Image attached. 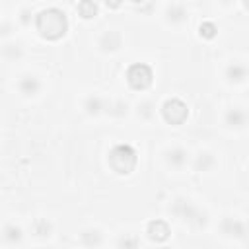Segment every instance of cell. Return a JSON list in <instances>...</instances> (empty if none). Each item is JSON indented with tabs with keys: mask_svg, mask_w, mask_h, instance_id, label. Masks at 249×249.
I'll list each match as a JSON object with an SVG mask.
<instances>
[{
	"mask_svg": "<svg viewBox=\"0 0 249 249\" xmlns=\"http://www.w3.org/2000/svg\"><path fill=\"white\" fill-rule=\"evenodd\" d=\"M35 30L39 31V35L43 39H47V41H59L68 31V18L59 8L41 10L35 16Z\"/></svg>",
	"mask_w": 249,
	"mask_h": 249,
	"instance_id": "1",
	"label": "cell"
},
{
	"mask_svg": "<svg viewBox=\"0 0 249 249\" xmlns=\"http://www.w3.org/2000/svg\"><path fill=\"white\" fill-rule=\"evenodd\" d=\"M107 162L117 175H131L139 164V156L131 144H117L109 150Z\"/></svg>",
	"mask_w": 249,
	"mask_h": 249,
	"instance_id": "2",
	"label": "cell"
},
{
	"mask_svg": "<svg viewBox=\"0 0 249 249\" xmlns=\"http://www.w3.org/2000/svg\"><path fill=\"white\" fill-rule=\"evenodd\" d=\"M124 76H127V84H129L133 90H137V92L148 90V88L152 86V82H154V70H152L148 64H144V62H135V64H131Z\"/></svg>",
	"mask_w": 249,
	"mask_h": 249,
	"instance_id": "3",
	"label": "cell"
},
{
	"mask_svg": "<svg viewBox=\"0 0 249 249\" xmlns=\"http://www.w3.org/2000/svg\"><path fill=\"white\" fill-rule=\"evenodd\" d=\"M162 117H164L166 123L173 124V127H179V124H183L187 121V117H189V107L179 97L166 99L164 105H162Z\"/></svg>",
	"mask_w": 249,
	"mask_h": 249,
	"instance_id": "4",
	"label": "cell"
},
{
	"mask_svg": "<svg viewBox=\"0 0 249 249\" xmlns=\"http://www.w3.org/2000/svg\"><path fill=\"white\" fill-rule=\"evenodd\" d=\"M173 212H175L181 220H185V222H189V224H193V226H197V228L206 226V214L201 212L197 206H193L189 201L177 199V201L173 202Z\"/></svg>",
	"mask_w": 249,
	"mask_h": 249,
	"instance_id": "5",
	"label": "cell"
},
{
	"mask_svg": "<svg viewBox=\"0 0 249 249\" xmlns=\"http://www.w3.org/2000/svg\"><path fill=\"white\" fill-rule=\"evenodd\" d=\"M146 233H148L150 241H154V243H164V241L171 235V230H170L168 222H164V220H152V222H148Z\"/></svg>",
	"mask_w": 249,
	"mask_h": 249,
	"instance_id": "6",
	"label": "cell"
},
{
	"mask_svg": "<svg viewBox=\"0 0 249 249\" xmlns=\"http://www.w3.org/2000/svg\"><path fill=\"white\" fill-rule=\"evenodd\" d=\"M222 232L230 237H247V224L235 220V218H224L222 220Z\"/></svg>",
	"mask_w": 249,
	"mask_h": 249,
	"instance_id": "7",
	"label": "cell"
},
{
	"mask_svg": "<svg viewBox=\"0 0 249 249\" xmlns=\"http://www.w3.org/2000/svg\"><path fill=\"white\" fill-rule=\"evenodd\" d=\"M99 47L103 51H117L121 47V33L119 31H107L99 39Z\"/></svg>",
	"mask_w": 249,
	"mask_h": 249,
	"instance_id": "8",
	"label": "cell"
},
{
	"mask_svg": "<svg viewBox=\"0 0 249 249\" xmlns=\"http://www.w3.org/2000/svg\"><path fill=\"white\" fill-rule=\"evenodd\" d=\"M78 16L82 20H93L97 16V4L93 0H80L78 4Z\"/></svg>",
	"mask_w": 249,
	"mask_h": 249,
	"instance_id": "9",
	"label": "cell"
},
{
	"mask_svg": "<svg viewBox=\"0 0 249 249\" xmlns=\"http://www.w3.org/2000/svg\"><path fill=\"white\" fill-rule=\"evenodd\" d=\"M20 92L24 95H35L39 92V80L35 76H26L20 80Z\"/></svg>",
	"mask_w": 249,
	"mask_h": 249,
	"instance_id": "10",
	"label": "cell"
},
{
	"mask_svg": "<svg viewBox=\"0 0 249 249\" xmlns=\"http://www.w3.org/2000/svg\"><path fill=\"white\" fill-rule=\"evenodd\" d=\"M226 76L230 82H243L247 78V68L241 64H230L226 70Z\"/></svg>",
	"mask_w": 249,
	"mask_h": 249,
	"instance_id": "11",
	"label": "cell"
},
{
	"mask_svg": "<svg viewBox=\"0 0 249 249\" xmlns=\"http://www.w3.org/2000/svg\"><path fill=\"white\" fill-rule=\"evenodd\" d=\"M226 123L230 124V127L239 129V127H243V124H245V113L239 111V109H230L226 113Z\"/></svg>",
	"mask_w": 249,
	"mask_h": 249,
	"instance_id": "12",
	"label": "cell"
},
{
	"mask_svg": "<svg viewBox=\"0 0 249 249\" xmlns=\"http://www.w3.org/2000/svg\"><path fill=\"white\" fill-rule=\"evenodd\" d=\"M168 162H170L173 168H181V166H185V162H187V152H185L183 148H173V150L168 154Z\"/></svg>",
	"mask_w": 249,
	"mask_h": 249,
	"instance_id": "13",
	"label": "cell"
},
{
	"mask_svg": "<svg viewBox=\"0 0 249 249\" xmlns=\"http://www.w3.org/2000/svg\"><path fill=\"white\" fill-rule=\"evenodd\" d=\"M168 20L173 22V24H179V22H185L187 20V12L183 6H170L168 12H166Z\"/></svg>",
	"mask_w": 249,
	"mask_h": 249,
	"instance_id": "14",
	"label": "cell"
},
{
	"mask_svg": "<svg viewBox=\"0 0 249 249\" xmlns=\"http://www.w3.org/2000/svg\"><path fill=\"white\" fill-rule=\"evenodd\" d=\"M199 35H201L202 39H214V37L218 35L216 24H212V22H202V24L199 26Z\"/></svg>",
	"mask_w": 249,
	"mask_h": 249,
	"instance_id": "15",
	"label": "cell"
},
{
	"mask_svg": "<svg viewBox=\"0 0 249 249\" xmlns=\"http://www.w3.org/2000/svg\"><path fill=\"white\" fill-rule=\"evenodd\" d=\"M214 166V158L210 156V154H201L199 158H197V162H195V168H197V171H206V170H210Z\"/></svg>",
	"mask_w": 249,
	"mask_h": 249,
	"instance_id": "16",
	"label": "cell"
},
{
	"mask_svg": "<svg viewBox=\"0 0 249 249\" xmlns=\"http://www.w3.org/2000/svg\"><path fill=\"white\" fill-rule=\"evenodd\" d=\"M101 109H103V101L99 99V97H88L86 99V111L90 113V115H97V113H101Z\"/></svg>",
	"mask_w": 249,
	"mask_h": 249,
	"instance_id": "17",
	"label": "cell"
},
{
	"mask_svg": "<svg viewBox=\"0 0 249 249\" xmlns=\"http://www.w3.org/2000/svg\"><path fill=\"white\" fill-rule=\"evenodd\" d=\"M22 239V230L20 228H16V226H6L4 228V241H8V243H14V241H20Z\"/></svg>",
	"mask_w": 249,
	"mask_h": 249,
	"instance_id": "18",
	"label": "cell"
},
{
	"mask_svg": "<svg viewBox=\"0 0 249 249\" xmlns=\"http://www.w3.org/2000/svg\"><path fill=\"white\" fill-rule=\"evenodd\" d=\"M82 241L86 245H99L101 243V233L97 230H88L82 233Z\"/></svg>",
	"mask_w": 249,
	"mask_h": 249,
	"instance_id": "19",
	"label": "cell"
},
{
	"mask_svg": "<svg viewBox=\"0 0 249 249\" xmlns=\"http://www.w3.org/2000/svg\"><path fill=\"white\" fill-rule=\"evenodd\" d=\"M35 233L37 235H49L51 233V224L47 220H37L35 222Z\"/></svg>",
	"mask_w": 249,
	"mask_h": 249,
	"instance_id": "20",
	"label": "cell"
},
{
	"mask_svg": "<svg viewBox=\"0 0 249 249\" xmlns=\"http://www.w3.org/2000/svg\"><path fill=\"white\" fill-rule=\"evenodd\" d=\"M121 4H123V0H105V6H107V8H111V10L121 8Z\"/></svg>",
	"mask_w": 249,
	"mask_h": 249,
	"instance_id": "21",
	"label": "cell"
},
{
	"mask_svg": "<svg viewBox=\"0 0 249 249\" xmlns=\"http://www.w3.org/2000/svg\"><path fill=\"white\" fill-rule=\"evenodd\" d=\"M119 245H139V241L137 239H129V237L127 239L123 237V239H119Z\"/></svg>",
	"mask_w": 249,
	"mask_h": 249,
	"instance_id": "22",
	"label": "cell"
},
{
	"mask_svg": "<svg viewBox=\"0 0 249 249\" xmlns=\"http://www.w3.org/2000/svg\"><path fill=\"white\" fill-rule=\"evenodd\" d=\"M241 2H243V8L249 10V0H241Z\"/></svg>",
	"mask_w": 249,
	"mask_h": 249,
	"instance_id": "23",
	"label": "cell"
},
{
	"mask_svg": "<svg viewBox=\"0 0 249 249\" xmlns=\"http://www.w3.org/2000/svg\"><path fill=\"white\" fill-rule=\"evenodd\" d=\"M133 2H135V4H142V2H144V0H133Z\"/></svg>",
	"mask_w": 249,
	"mask_h": 249,
	"instance_id": "24",
	"label": "cell"
},
{
	"mask_svg": "<svg viewBox=\"0 0 249 249\" xmlns=\"http://www.w3.org/2000/svg\"><path fill=\"white\" fill-rule=\"evenodd\" d=\"M226 2H230V0H226Z\"/></svg>",
	"mask_w": 249,
	"mask_h": 249,
	"instance_id": "25",
	"label": "cell"
}]
</instances>
